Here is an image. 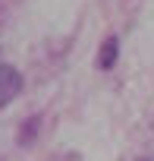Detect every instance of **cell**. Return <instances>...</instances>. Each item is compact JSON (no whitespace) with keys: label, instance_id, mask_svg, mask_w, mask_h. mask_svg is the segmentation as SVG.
I'll use <instances>...</instances> for the list:
<instances>
[{"label":"cell","instance_id":"cell-1","mask_svg":"<svg viewBox=\"0 0 154 161\" xmlns=\"http://www.w3.org/2000/svg\"><path fill=\"white\" fill-rule=\"evenodd\" d=\"M22 92V73L10 63H0V111Z\"/></svg>","mask_w":154,"mask_h":161},{"label":"cell","instance_id":"cell-2","mask_svg":"<svg viewBox=\"0 0 154 161\" xmlns=\"http://www.w3.org/2000/svg\"><path fill=\"white\" fill-rule=\"evenodd\" d=\"M116 57H120V41L110 35V38H104V44H101V51H98V66H101V69H110V66L116 63Z\"/></svg>","mask_w":154,"mask_h":161}]
</instances>
